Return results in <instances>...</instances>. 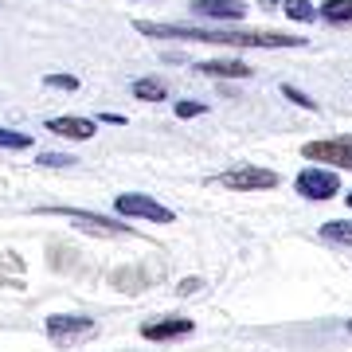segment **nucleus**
I'll use <instances>...</instances> for the list:
<instances>
[{"instance_id": "f257e3e1", "label": "nucleus", "mask_w": 352, "mask_h": 352, "mask_svg": "<svg viewBox=\"0 0 352 352\" xmlns=\"http://www.w3.org/2000/svg\"><path fill=\"white\" fill-rule=\"evenodd\" d=\"M141 36H180V39H204V43H235V47H302L305 39L298 36H274V32H196V28H176V24H149L138 20L133 24Z\"/></svg>"}, {"instance_id": "f03ea898", "label": "nucleus", "mask_w": 352, "mask_h": 352, "mask_svg": "<svg viewBox=\"0 0 352 352\" xmlns=\"http://www.w3.org/2000/svg\"><path fill=\"white\" fill-rule=\"evenodd\" d=\"M215 184L227 192H258V188H274L278 176L270 168H258V164H239V168H227V173L215 176Z\"/></svg>"}, {"instance_id": "7ed1b4c3", "label": "nucleus", "mask_w": 352, "mask_h": 352, "mask_svg": "<svg viewBox=\"0 0 352 352\" xmlns=\"http://www.w3.org/2000/svg\"><path fill=\"white\" fill-rule=\"evenodd\" d=\"M294 192H298V196H305V200H333V196L340 192V176L329 173V168H321V164H309V168H302V173H298Z\"/></svg>"}, {"instance_id": "20e7f679", "label": "nucleus", "mask_w": 352, "mask_h": 352, "mask_svg": "<svg viewBox=\"0 0 352 352\" xmlns=\"http://www.w3.org/2000/svg\"><path fill=\"white\" fill-rule=\"evenodd\" d=\"M113 208H118V215H126V219H149V223H173L176 219L164 204H157L153 196H141V192H122L113 200Z\"/></svg>"}, {"instance_id": "39448f33", "label": "nucleus", "mask_w": 352, "mask_h": 352, "mask_svg": "<svg viewBox=\"0 0 352 352\" xmlns=\"http://www.w3.org/2000/svg\"><path fill=\"white\" fill-rule=\"evenodd\" d=\"M302 157L314 164H337L352 168V138H333V141H309L302 145Z\"/></svg>"}, {"instance_id": "423d86ee", "label": "nucleus", "mask_w": 352, "mask_h": 352, "mask_svg": "<svg viewBox=\"0 0 352 352\" xmlns=\"http://www.w3.org/2000/svg\"><path fill=\"white\" fill-rule=\"evenodd\" d=\"M94 333V321L90 317H67V314H55L47 317V337L63 349V344H75V340L90 337Z\"/></svg>"}, {"instance_id": "0eeeda50", "label": "nucleus", "mask_w": 352, "mask_h": 352, "mask_svg": "<svg viewBox=\"0 0 352 352\" xmlns=\"http://www.w3.org/2000/svg\"><path fill=\"white\" fill-rule=\"evenodd\" d=\"M47 133H59V138L71 141H90L98 133V122H90V118H47Z\"/></svg>"}, {"instance_id": "6e6552de", "label": "nucleus", "mask_w": 352, "mask_h": 352, "mask_svg": "<svg viewBox=\"0 0 352 352\" xmlns=\"http://www.w3.org/2000/svg\"><path fill=\"white\" fill-rule=\"evenodd\" d=\"M192 12L208 16V20H243V0H192Z\"/></svg>"}, {"instance_id": "1a4fd4ad", "label": "nucleus", "mask_w": 352, "mask_h": 352, "mask_svg": "<svg viewBox=\"0 0 352 352\" xmlns=\"http://www.w3.org/2000/svg\"><path fill=\"white\" fill-rule=\"evenodd\" d=\"M192 329H196V321H188V317H168V321L145 325L141 333H145V340H176V337H188Z\"/></svg>"}, {"instance_id": "9d476101", "label": "nucleus", "mask_w": 352, "mask_h": 352, "mask_svg": "<svg viewBox=\"0 0 352 352\" xmlns=\"http://www.w3.org/2000/svg\"><path fill=\"white\" fill-rule=\"evenodd\" d=\"M59 215H67L71 223H87V231H102V235H118V231H129V227H122L118 219H102V215H90V212H67V208H59Z\"/></svg>"}, {"instance_id": "9b49d317", "label": "nucleus", "mask_w": 352, "mask_h": 352, "mask_svg": "<svg viewBox=\"0 0 352 352\" xmlns=\"http://www.w3.org/2000/svg\"><path fill=\"white\" fill-rule=\"evenodd\" d=\"M196 71L215 75V78H251V67L239 63V59H215V63H200Z\"/></svg>"}, {"instance_id": "f8f14e48", "label": "nucleus", "mask_w": 352, "mask_h": 352, "mask_svg": "<svg viewBox=\"0 0 352 352\" xmlns=\"http://www.w3.org/2000/svg\"><path fill=\"white\" fill-rule=\"evenodd\" d=\"M321 235H325L329 243H340V247H352V219H329V223L321 227Z\"/></svg>"}, {"instance_id": "ddd939ff", "label": "nucleus", "mask_w": 352, "mask_h": 352, "mask_svg": "<svg viewBox=\"0 0 352 352\" xmlns=\"http://www.w3.org/2000/svg\"><path fill=\"white\" fill-rule=\"evenodd\" d=\"M133 98H141V102H164V82H161V78H138V82H133Z\"/></svg>"}, {"instance_id": "4468645a", "label": "nucleus", "mask_w": 352, "mask_h": 352, "mask_svg": "<svg viewBox=\"0 0 352 352\" xmlns=\"http://www.w3.org/2000/svg\"><path fill=\"white\" fill-rule=\"evenodd\" d=\"M321 16L329 24H349L352 20V0H325L321 4Z\"/></svg>"}, {"instance_id": "2eb2a0df", "label": "nucleus", "mask_w": 352, "mask_h": 352, "mask_svg": "<svg viewBox=\"0 0 352 352\" xmlns=\"http://www.w3.org/2000/svg\"><path fill=\"white\" fill-rule=\"evenodd\" d=\"M0 149H32V133H20V129H0Z\"/></svg>"}, {"instance_id": "dca6fc26", "label": "nucleus", "mask_w": 352, "mask_h": 352, "mask_svg": "<svg viewBox=\"0 0 352 352\" xmlns=\"http://www.w3.org/2000/svg\"><path fill=\"white\" fill-rule=\"evenodd\" d=\"M286 12L294 16V20H302V24H314L317 20V8L309 0H286Z\"/></svg>"}, {"instance_id": "f3484780", "label": "nucleus", "mask_w": 352, "mask_h": 352, "mask_svg": "<svg viewBox=\"0 0 352 352\" xmlns=\"http://www.w3.org/2000/svg\"><path fill=\"white\" fill-rule=\"evenodd\" d=\"M43 87H51V90H78V78L75 75H47L43 78Z\"/></svg>"}, {"instance_id": "a211bd4d", "label": "nucleus", "mask_w": 352, "mask_h": 352, "mask_svg": "<svg viewBox=\"0 0 352 352\" xmlns=\"http://www.w3.org/2000/svg\"><path fill=\"white\" fill-rule=\"evenodd\" d=\"M36 164H47V168H67V164H78L75 157H63V153H39Z\"/></svg>"}, {"instance_id": "6ab92c4d", "label": "nucleus", "mask_w": 352, "mask_h": 352, "mask_svg": "<svg viewBox=\"0 0 352 352\" xmlns=\"http://www.w3.org/2000/svg\"><path fill=\"white\" fill-rule=\"evenodd\" d=\"M282 94H286L289 102H298V106H305V110H317V102L309 98V94H302V90H294V87H289V82H286V87H282Z\"/></svg>"}, {"instance_id": "aec40b11", "label": "nucleus", "mask_w": 352, "mask_h": 352, "mask_svg": "<svg viewBox=\"0 0 352 352\" xmlns=\"http://www.w3.org/2000/svg\"><path fill=\"white\" fill-rule=\"evenodd\" d=\"M196 113H204V102H180L176 106V118H196Z\"/></svg>"}, {"instance_id": "412c9836", "label": "nucleus", "mask_w": 352, "mask_h": 352, "mask_svg": "<svg viewBox=\"0 0 352 352\" xmlns=\"http://www.w3.org/2000/svg\"><path fill=\"white\" fill-rule=\"evenodd\" d=\"M196 289H200V278H188V282L180 286V294H196Z\"/></svg>"}, {"instance_id": "4be33fe9", "label": "nucleus", "mask_w": 352, "mask_h": 352, "mask_svg": "<svg viewBox=\"0 0 352 352\" xmlns=\"http://www.w3.org/2000/svg\"><path fill=\"white\" fill-rule=\"evenodd\" d=\"M344 200H349V208H352V196H344Z\"/></svg>"}, {"instance_id": "5701e85b", "label": "nucleus", "mask_w": 352, "mask_h": 352, "mask_svg": "<svg viewBox=\"0 0 352 352\" xmlns=\"http://www.w3.org/2000/svg\"><path fill=\"white\" fill-rule=\"evenodd\" d=\"M349 333H352V321H349Z\"/></svg>"}]
</instances>
